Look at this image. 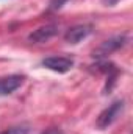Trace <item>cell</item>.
Here are the masks:
<instances>
[{"instance_id": "cell-4", "label": "cell", "mask_w": 133, "mask_h": 134, "mask_svg": "<svg viewBox=\"0 0 133 134\" xmlns=\"http://www.w3.org/2000/svg\"><path fill=\"white\" fill-rule=\"evenodd\" d=\"M91 31L93 30H91L89 25H77V27L67 30V33L64 34V39H66V42H69V44H78L80 41L86 39L91 34Z\"/></svg>"}, {"instance_id": "cell-3", "label": "cell", "mask_w": 133, "mask_h": 134, "mask_svg": "<svg viewBox=\"0 0 133 134\" xmlns=\"http://www.w3.org/2000/svg\"><path fill=\"white\" fill-rule=\"evenodd\" d=\"M24 75H9L5 78H0V95H9L16 89L21 87L24 83Z\"/></svg>"}, {"instance_id": "cell-6", "label": "cell", "mask_w": 133, "mask_h": 134, "mask_svg": "<svg viewBox=\"0 0 133 134\" xmlns=\"http://www.w3.org/2000/svg\"><path fill=\"white\" fill-rule=\"evenodd\" d=\"M124 45V37H116V39H110V41H105L99 48L97 52H94V56H105V55H110L111 52H114L116 48L122 47Z\"/></svg>"}, {"instance_id": "cell-8", "label": "cell", "mask_w": 133, "mask_h": 134, "mask_svg": "<svg viewBox=\"0 0 133 134\" xmlns=\"http://www.w3.org/2000/svg\"><path fill=\"white\" fill-rule=\"evenodd\" d=\"M67 2H69V0H50V6H49V8H50L52 11H57V9L63 8Z\"/></svg>"}, {"instance_id": "cell-1", "label": "cell", "mask_w": 133, "mask_h": 134, "mask_svg": "<svg viewBox=\"0 0 133 134\" xmlns=\"http://www.w3.org/2000/svg\"><path fill=\"white\" fill-rule=\"evenodd\" d=\"M122 108H124V101H114L113 104H110V106L99 115V119H97V126L102 128V130H103V128H108V126L119 117Z\"/></svg>"}, {"instance_id": "cell-9", "label": "cell", "mask_w": 133, "mask_h": 134, "mask_svg": "<svg viewBox=\"0 0 133 134\" xmlns=\"http://www.w3.org/2000/svg\"><path fill=\"white\" fill-rule=\"evenodd\" d=\"M42 134H63L61 131H58V130H49V131H45V133Z\"/></svg>"}, {"instance_id": "cell-5", "label": "cell", "mask_w": 133, "mask_h": 134, "mask_svg": "<svg viewBox=\"0 0 133 134\" xmlns=\"http://www.w3.org/2000/svg\"><path fill=\"white\" fill-rule=\"evenodd\" d=\"M57 31L58 30H57L55 25H45V27H41V28L34 30L33 33L28 36V39L33 41V42H45V41L52 39L57 34Z\"/></svg>"}, {"instance_id": "cell-2", "label": "cell", "mask_w": 133, "mask_h": 134, "mask_svg": "<svg viewBox=\"0 0 133 134\" xmlns=\"http://www.w3.org/2000/svg\"><path fill=\"white\" fill-rule=\"evenodd\" d=\"M41 64L49 70H53L58 73H66L72 69L74 61L66 56H49V58H44L41 61Z\"/></svg>"}, {"instance_id": "cell-7", "label": "cell", "mask_w": 133, "mask_h": 134, "mask_svg": "<svg viewBox=\"0 0 133 134\" xmlns=\"http://www.w3.org/2000/svg\"><path fill=\"white\" fill-rule=\"evenodd\" d=\"M28 133H30L28 126H13V128L5 130L2 134H28Z\"/></svg>"}]
</instances>
